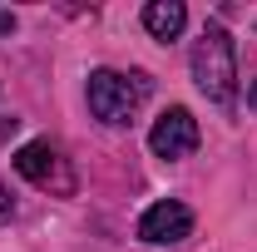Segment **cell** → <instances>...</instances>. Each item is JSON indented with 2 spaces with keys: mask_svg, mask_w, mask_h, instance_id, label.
<instances>
[{
  "mask_svg": "<svg viewBox=\"0 0 257 252\" xmlns=\"http://www.w3.org/2000/svg\"><path fill=\"white\" fill-rule=\"evenodd\" d=\"M193 79H198V89L213 104L232 109V94H237V50H232V35L223 25H203L198 45H193Z\"/></svg>",
  "mask_w": 257,
  "mask_h": 252,
  "instance_id": "obj_1",
  "label": "cell"
},
{
  "mask_svg": "<svg viewBox=\"0 0 257 252\" xmlns=\"http://www.w3.org/2000/svg\"><path fill=\"white\" fill-rule=\"evenodd\" d=\"M247 104H252V109H257V84H252V89H247Z\"/></svg>",
  "mask_w": 257,
  "mask_h": 252,
  "instance_id": "obj_9",
  "label": "cell"
},
{
  "mask_svg": "<svg viewBox=\"0 0 257 252\" xmlns=\"http://www.w3.org/2000/svg\"><path fill=\"white\" fill-rule=\"evenodd\" d=\"M188 232H193V213L178 198H163V203H154V208L139 218V242H149V247H173V242H183Z\"/></svg>",
  "mask_w": 257,
  "mask_h": 252,
  "instance_id": "obj_4",
  "label": "cell"
},
{
  "mask_svg": "<svg viewBox=\"0 0 257 252\" xmlns=\"http://www.w3.org/2000/svg\"><path fill=\"white\" fill-rule=\"evenodd\" d=\"M15 30V15H5V10H0V35H10Z\"/></svg>",
  "mask_w": 257,
  "mask_h": 252,
  "instance_id": "obj_8",
  "label": "cell"
},
{
  "mask_svg": "<svg viewBox=\"0 0 257 252\" xmlns=\"http://www.w3.org/2000/svg\"><path fill=\"white\" fill-rule=\"evenodd\" d=\"M15 173L20 178H30L35 188H55V193H69V173H64V163H60V154L45 144V139H35V144H20L15 149Z\"/></svg>",
  "mask_w": 257,
  "mask_h": 252,
  "instance_id": "obj_5",
  "label": "cell"
},
{
  "mask_svg": "<svg viewBox=\"0 0 257 252\" xmlns=\"http://www.w3.org/2000/svg\"><path fill=\"white\" fill-rule=\"evenodd\" d=\"M188 25V10H183V0H149L144 5V30L154 35V40H178Z\"/></svg>",
  "mask_w": 257,
  "mask_h": 252,
  "instance_id": "obj_6",
  "label": "cell"
},
{
  "mask_svg": "<svg viewBox=\"0 0 257 252\" xmlns=\"http://www.w3.org/2000/svg\"><path fill=\"white\" fill-rule=\"evenodd\" d=\"M5 218H15V203L5 198V188H0V222H5Z\"/></svg>",
  "mask_w": 257,
  "mask_h": 252,
  "instance_id": "obj_7",
  "label": "cell"
},
{
  "mask_svg": "<svg viewBox=\"0 0 257 252\" xmlns=\"http://www.w3.org/2000/svg\"><path fill=\"white\" fill-rule=\"evenodd\" d=\"M198 119H193L183 104H173V109H163L159 114V124L149 129V149L159 158H188L193 149H198Z\"/></svg>",
  "mask_w": 257,
  "mask_h": 252,
  "instance_id": "obj_3",
  "label": "cell"
},
{
  "mask_svg": "<svg viewBox=\"0 0 257 252\" xmlns=\"http://www.w3.org/2000/svg\"><path fill=\"white\" fill-rule=\"evenodd\" d=\"M149 74H119V69H94L89 74V114L104 124H134L139 104L149 99Z\"/></svg>",
  "mask_w": 257,
  "mask_h": 252,
  "instance_id": "obj_2",
  "label": "cell"
}]
</instances>
